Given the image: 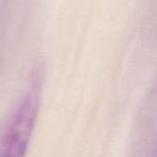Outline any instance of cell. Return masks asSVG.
Here are the masks:
<instances>
[{
  "label": "cell",
  "mask_w": 157,
  "mask_h": 157,
  "mask_svg": "<svg viewBox=\"0 0 157 157\" xmlns=\"http://www.w3.org/2000/svg\"><path fill=\"white\" fill-rule=\"evenodd\" d=\"M38 78L39 77H34L32 80L31 88L9 119L0 142V155L20 156L25 153L39 105L40 80Z\"/></svg>",
  "instance_id": "obj_1"
}]
</instances>
